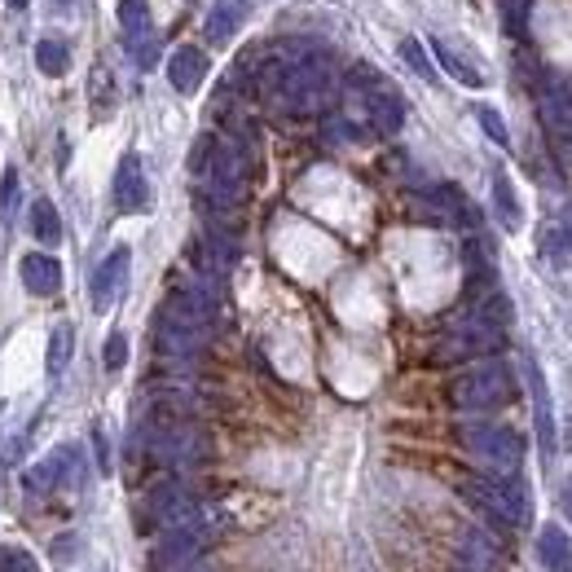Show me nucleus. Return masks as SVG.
Instances as JSON below:
<instances>
[{
    "label": "nucleus",
    "instance_id": "nucleus-14",
    "mask_svg": "<svg viewBox=\"0 0 572 572\" xmlns=\"http://www.w3.org/2000/svg\"><path fill=\"white\" fill-rule=\"evenodd\" d=\"M432 53H436V62L445 66V75H449V80H458V84H467V88H484V71H480V66L467 58V53L458 49L454 40L436 36V40H432Z\"/></svg>",
    "mask_w": 572,
    "mask_h": 572
},
{
    "label": "nucleus",
    "instance_id": "nucleus-30",
    "mask_svg": "<svg viewBox=\"0 0 572 572\" xmlns=\"http://www.w3.org/2000/svg\"><path fill=\"white\" fill-rule=\"evenodd\" d=\"M93 445H97V467L110 471V454H106V436H102V427H93Z\"/></svg>",
    "mask_w": 572,
    "mask_h": 572
},
{
    "label": "nucleus",
    "instance_id": "nucleus-31",
    "mask_svg": "<svg viewBox=\"0 0 572 572\" xmlns=\"http://www.w3.org/2000/svg\"><path fill=\"white\" fill-rule=\"evenodd\" d=\"M9 5H18V9H22V5H27V0H9Z\"/></svg>",
    "mask_w": 572,
    "mask_h": 572
},
{
    "label": "nucleus",
    "instance_id": "nucleus-27",
    "mask_svg": "<svg viewBox=\"0 0 572 572\" xmlns=\"http://www.w3.org/2000/svg\"><path fill=\"white\" fill-rule=\"evenodd\" d=\"M476 119H480V128L484 132H489V137L493 141H498V146H511V132H506V124H502V115H498V110H493V106H476Z\"/></svg>",
    "mask_w": 572,
    "mask_h": 572
},
{
    "label": "nucleus",
    "instance_id": "nucleus-29",
    "mask_svg": "<svg viewBox=\"0 0 572 572\" xmlns=\"http://www.w3.org/2000/svg\"><path fill=\"white\" fill-rule=\"evenodd\" d=\"M14 207H18V172L14 168H5V181H0V216H14Z\"/></svg>",
    "mask_w": 572,
    "mask_h": 572
},
{
    "label": "nucleus",
    "instance_id": "nucleus-6",
    "mask_svg": "<svg viewBox=\"0 0 572 572\" xmlns=\"http://www.w3.org/2000/svg\"><path fill=\"white\" fill-rule=\"evenodd\" d=\"M27 484H31V489H40V493L44 489H80V484H84V454L75 445L53 449L40 467H31Z\"/></svg>",
    "mask_w": 572,
    "mask_h": 572
},
{
    "label": "nucleus",
    "instance_id": "nucleus-32",
    "mask_svg": "<svg viewBox=\"0 0 572 572\" xmlns=\"http://www.w3.org/2000/svg\"><path fill=\"white\" fill-rule=\"evenodd\" d=\"M568 515H572V489H568Z\"/></svg>",
    "mask_w": 572,
    "mask_h": 572
},
{
    "label": "nucleus",
    "instance_id": "nucleus-11",
    "mask_svg": "<svg viewBox=\"0 0 572 572\" xmlns=\"http://www.w3.org/2000/svg\"><path fill=\"white\" fill-rule=\"evenodd\" d=\"M18 273H22V286H27L31 295H58L62 291V264L53 260L49 251H31V256H22Z\"/></svg>",
    "mask_w": 572,
    "mask_h": 572
},
{
    "label": "nucleus",
    "instance_id": "nucleus-25",
    "mask_svg": "<svg viewBox=\"0 0 572 572\" xmlns=\"http://www.w3.org/2000/svg\"><path fill=\"white\" fill-rule=\"evenodd\" d=\"M110 106H115V84H110L106 66H97L93 71V110L97 115H110Z\"/></svg>",
    "mask_w": 572,
    "mask_h": 572
},
{
    "label": "nucleus",
    "instance_id": "nucleus-3",
    "mask_svg": "<svg viewBox=\"0 0 572 572\" xmlns=\"http://www.w3.org/2000/svg\"><path fill=\"white\" fill-rule=\"evenodd\" d=\"M515 396V379L502 361H484V366L458 374L449 383V405L462 414H489V410H502L506 401Z\"/></svg>",
    "mask_w": 572,
    "mask_h": 572
},
{
    "label": "nucleus",
    "instance_id": "nucleus-1",
    "mask_svg": "<svg viewBox=\"0 0 572 572\" xmlns=\"http://www.w3.org/2000/svg\"><path fill=\"white\" fill-rule=\"evenodd\" d=\"M330 88H335V58H330L326 49H308V53L286 58L282 80L273 93H278L291 110H313V106L326 102Z\"/></svg>",
    "mask_w": 572,
    "mask_h": 572
},
{
    "label": "nucleus",
    "instance_id": "nucleus-18",
    "mask_svg": "<svg viewBox=\"0 0 572 572\" xmlns=\"http://www.w3.org/2000/svg\"><path fill=\"white\" fill-rule=\"evenodd\" d=\"M119 31H124L128 49H132V44H141L146 36H154V31H150V9H146V0H119Z\"/></svg>",
    "mask_w": 572,
    "mask_h": 572
},
{
    "label": "nucleus",
    "instance_id": "nucleus-24",
    "mask_svg": "<svg viewBox=\"0 0 572 572\" xmlns=\"http://www.w3.org/2000/svg\"><path fill=\"white\" fill-rule=\"evenodd\" d=\"M0 572H40L27 546H0Z\"/></svg>",
    "mask_w": 572,
    "mask_h": 572
},
{
    "label": "nucleus",
    "instance_id": "nucleus-10",
    "mask_svg": "<svg viewBox=\"0 0 572 572\" xmlns=\"http://www.w3.org/2000/svg\"><path fill=\"white\" fill-rule=\"evenodd\" d=\"M207 71H212V62H207V53L198 49V44H181V49L168 58V80L176 93H194V88H203Z\"/></svg>",
    "mask_w": 572,
    "mask_h": 572
},
{
    "label": "nucleus",
    "instance_id": "nucleus-5",
    "mask_svg": "<svg viewBox=\"0 0 572 572\" xmlns=\"http://www.w3.org/2000/svg\"><path fill=\"white\" fill-rule=\"evenodd\" d=\"M502 348V326L489 322V317L471 313L467 322H458L440 339L436 361H462V357H484V352H498Z\"/></svg>",
    "mask_w": 572,
    "mask_h": 572
},
{
    "label": "nucleus",
    "instance_id": "nucleus-20",
    "mask_svg": "<svg viewBox=\"0 0 572 572\" xmlns=\"http://www.w3.org/2000/svg\"><path fill=\"white\" fill-rule=\"evenodd\" d=\"M542 256H546L550 269H572V229L568 225L542 229Z\"/></svg>",
    "mask_w": 572,
    "mask_h": 572
},
{
    "label": "nucleus",
    "instance_id": "nucleus-15",
    "mask_svg": "<svg viewBox=\"0 0 572 572\" xmlns=\"http://www.w3.org/2000/svg\"><path fill=\"white\" fill-rule=\"evenodd\" d=\"M537 559H542L546 572H572V542L559 524H546L537 533Z\"/></svg>",
    "mask_w": 572,
    "mask_h": 572
},
{
    "label": "nucleus",
    "instance_id": "nucleus-4",
    "mask_svg": "<svg viewBox=\"0 0 572 572\" xmlns=\"http://www.w3.org/2000/svg\"><path fill=\"white\" fill-rule=\"evenodd\" d=\"M462 498L471 506H480L489 520H498L506 528H520L528 520V498H524V484L511 476H471L462 480Z\"/></svg>",
    "mask_w": 572,
    "mask_h": 572
},
{
    "label": "nucleus",
    "instance_id": "nucleus-8",
    "mask_svg": "<svg viewBox=\"0 0 572 572\" xmlns=\"http://www.w3.org/2000/svg\"><path fill=\"white\" fill-rule=\"evenodd\" d=\"M128 269H132V251L128 247H115L110 256L97 264V273H93V308L97 313H106V308H115V300L124 295V286H128Z\"/></svg>",
    "mask_w": 572,
    "mask_h": 572
},
{
    "label": "nucleus",
    "instance_id": "nucleus-17",
    "mask_svg": "<svg viewBox=\"0 0 572 572\" xmlns=\"http://www.w3.org/2000/svg\"><path fill=\"white\" fill-rule=\"evenodd\" d=\"M493 212H498L502 220V229H520L524 225V207H520V198H515V185H511V176H506L502 168L493 172Z\"/></svg>",
    "mask_w": 572,
    "mask_h": 572
},
{
    "label": "nucleus",
    "instance_id": "nucleus-26",
    "mask_svg": "<svg viewBox=\"0 0 572 572\" xmlns=\"http://www.w3.org/2000/svg\"><path fill=\"white\" fill-rule=\"evenodd\" d=\"M102 361H106V370H110V374H119V370H124V361H128V335H124V330H110Z\"/></svg>",
    "mask_w": 572,
    "mask_h": 572
},
{
    "label": "nucleus",
    "instance_id": "nucleus-9",
    "mask_svg": "<svg viewBox=\"0 0 572 572\" xmlns=\"http://www.w3.org/2000/svg\"><path fill=\"white\" fill-rule=\"evenodd\" d=\"M115 207L128 216L150 207V181H146V168H141L137 154H124L115 168Z\"/></svg>",
    "mask_w": 572,
    "mask_h": 572
},
{
    "label": "nucleus",
    "instance_id": "nucleus-16",
    "mask_svg": "<svg viewBox=\"0 0 572 572\" xmlns=\"http://www.w3.org/2000/svg\"><path fill=\"white\" fill-rule=\"evenodd\" d=\"M528 388H533V410H537V436H542L546 458H555V414H550V396H546V379L537 370V361H528Z\"/></svg>",
    "mask_w": 572,
    "mask_h": 572
},
{
    "label": "nucleus",
    "instance_id": "nucleus-13",
    "mask_svg": "<svg viewBox=\"0 0 572 572\" xmlns=\"http://www.w3.org/2000/svg\"><path fill=\"white\" fill-rule=\"evenodd\" d=\"M366 115H370V124L374 132H383V137H396L405 124V102L392 93V84H383V88H374V93H366Z\"/></svg>",
    "mask_w": 572,
    "mask_h": 572
},
{
    "label": "nucleus",
    "instance_id": "nucleus-19",
    "mask_svg": "<svg viewBox=\"0 0 572 572\" xmlns=\"http://www.w3.org/2000/svg\"><path fill=\"white\" fill-rule=\"evenodd\" d=\"M36 66H40V75H49V80H62V75L71 71V49H66V40L44 36L36 44Z\"/></svg>",
    "mask_w": 572,
    "mask_h": 572
},
{
    "label": "nucleus",
    "instance_id": "nucleus-28",
    "mask_svg": "<svg viewBox=\"0 0 572 572\" xmlns=\"http://www.w3.org/2000/svg\"><path fill=\"white\" fill-rule=\"evenodd\" d=\"M401 58H405V62H410V66H414V71H418V75H423V80H436V71H432V62H427V53H423V44H418L414 36H405V40H401Z\"/></svg>",
    "mask_w": 572,
    "mask_h": 572
},
{
    "label": "nucleus",
    "instance_id": "nucleus-21",
    "mask_svg": "<svg viewBox=\"0 0 572 572\" xmlns=\"http://www.w3.org/2000/svg\"><path fill=\"white\" fill-rule=\"evenodd\" d=\"M71 352H75V330H71V322H58V326L49 330V357H44V361H49L53 379L71 366Z\"/></svg>",
    "mask_w": 572,
    "mask_h": 572
},
{
    "label": "nucleus",
    "instance_id": "nucleus-22",
    "mask_svg": "<svg viewBox=\"0 0 572 572\" xmlns=\"http://www.w3.org/2000/svg\"><path fill=\"white\" fill-rule=\"evenodd\" d=\"M31 234H36L40 242H62V216H58V207L49 203V198H40L36 207H31Z\"/></svg>",
    "mask_w": 572,
    "mask_h": 572
},
{
    "label": "nucleus",
    "instance_id": "nucleus-12",
    "mask_svg": "<svg viewBox=\"0 0 572 572\" xmlns=\"http://www.w3.org/2000/svg\"><path fill=\"white\" fill-rule=\"evenodd\" d=\"M242 18H247V0H212V9H207V18H203L207 44H229L238 36Z\"/></svg>",
    "mask_w": 572,
    "mask_h": 572
},
{
    "label": "nucleus",
    "instance_id": "nucleus-2",
    "mask_svg": "<svg viewBox=\"0 0 572 572\" xmlns=\"http://www.w3.org/2000/svg\"><path fill=\"white\" fill-rule=\"evenodd\" d=\"M458 440L476 462H484V471L493 476H520L524 467V440L502 423H462L458 427Z\"/></svg>",
    "mask_w": 572,
    "mask_h": 572
},
{
    "label": "nucleus",
    "instance_id": "nucleus-7",
    "mask_svg": "<svg viewBox=\"0 0 572 572\" xmlns=\"http://www.w3.org/2000/svg\"><path fill=\"white\" fill-rule=\"evenodd\" d=\"M146 506L154 515V524H163V528H198V506L181 484H154Z\"/></svg>",
    "mask_w": 572,
    "mask_h": 572
},
{
    "label": "nucleus",
    "instance_id": "nucleus-23",
    "mask_svg": "<svg viewBox=\"0 0 572 572\" xmlns=\"http://www.w3.org/2000/svg\"><path fill=\"white\" fill-rule=\"evenodd\" d=\"M502 9V27L511 31V36H528V9H533V0H498Z\"/></svg>",
    "mask_w": 572,
    "mask_h": 572
}]
</instances>
